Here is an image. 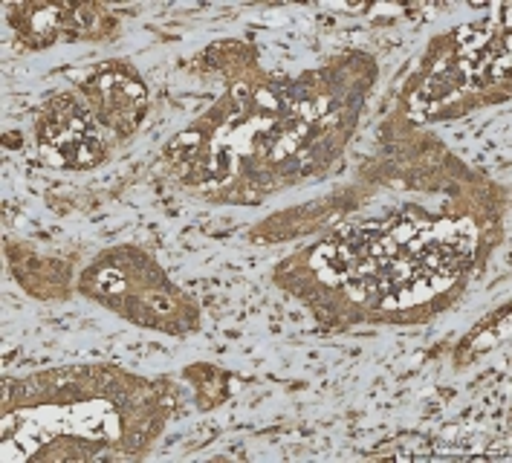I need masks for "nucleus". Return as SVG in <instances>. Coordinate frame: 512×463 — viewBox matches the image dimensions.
<instances>
[{"instance_id": "obj_2", "label": "nucleus", "mask_w": 512, "mask_h": 463, "mask_svg": "<svg viewBox=\"0 0 512 463\" xmlns=\"http://www.w3.org/2000/svg\"><path fill=\"white\" fill-rule=\"evenodd\" d=\"M84 96L93 105L96 119L116 134H131L145 110V87L128 70L113 64L93 73V79L84 84Z\"/></svg>"}, {"instance_id": "obj_4", "label": "nucleus", "mask_w": 512, "mask_h": 463, "mask_svg": "<svg viewBox=\"0 0 512 463\" xmlns=\"http://www.w3.org/2000/svg\"><path fill=\"white\" fill-rule=\"evenodd\" d=\"M507 307L504 310H498V325H481L478 330H475V336L469 339V342H463V348H469V351H463L460 354V362L463 359H472V356L484 354V351H489V348H495L498 342H504L507 339Z\"/></svg>"}, {"instance_id": "obj_3", "label": "nucleus", "mask_w": 512, "mask_h": 463, "mask_svg": "<svg viewBox=\"0 0 512 463\" xmlns=\"http://www.w3.org/2000/svg\"><path fill=\"white\" fill-rule=\"evenodd\" d=\"M67 15H70V9H64V6H29L24 9V21H15V27L24 32V38L32 47H47L50 41H55L58 29H73Z\"/></svg>"}, {"instance_id": "obj_1", "label": "nucleus", "mask_w": 512, "mask_h": 463, "mask_svg": "<svg viewBox=\"0 0 512 463\" xmlns=\"http://www.w3.org/2000/svg\"><path fill=\"white\" fill-rule=\"evenodd\" d=\"M38 137L44 157L58 168H90L102 163L105 157V145L96 134V122L70 96H58L44 110Z\"/></svg>"}]
</instances>
